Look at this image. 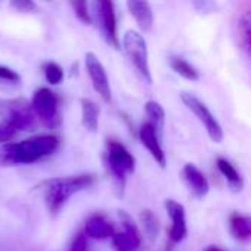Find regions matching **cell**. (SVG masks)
Here are the masks:
<instances>
[{"label":"cell","mask_w":251,"mask_h":251,"mask_svg":"<svg viewBox=\"0 0 251 251\" xmlns=\"http://www.w3.org/2000/svg\"><path fill=\"white\" fill-rule=\"evenodd\" d=\"M59 138L53 134H43L26 138L21 143H6L0 147V166L29 165L56 151Z\"/></svg>","instance_id":"cell-1"},{"label":"cell","mask_w":251,"mask_h":251,"mask_svg":"<svg viewBox=\"0 0 251 251\" xmlns=\"http://www.w3.org/2000/svg\"><path fill=\"white\" fill-rule=\"evenodd\" d=\"M94 175H76L68 178H54L41 184L44 200L51 215H57L66 201L76 193L90 188L94 184Z\"/></svg>","instance_id":"cell-2"},{"label":"cell","mask_w":251,"mask_h":251,"mask_svg":"<svg viewBox=\"0 0 251 251\" xmlns=\"http://www.w3.org/2000/svg\"><path fill=\"white\" fill-rule=\"evenodd\" d=\"M104 156H106V166H107L115 184L124 193L128 175L134 174V171H135L134 156L126 150L125 146H122L118 141H112V140H109L106 143V154Z\"/></svg>","instance_id":"cell-3"},{"label":"cell","mask_w":251,"mask_h":251,"mask_svg":"<svg viewBox=\"0 0 251 251\" xmlns=\"http://www.w3.org/2000/svg\"><path fill=\"white\" fill-rule=\"evenodd\" d=\"M124 50L131 65L135 68L137 74L141 76V79L146 84L151 85L153 78H151L150 65H149V51H147V44L143 35L132 29L126 31L124 35Z\"/></svg>","instance_id":"cell-4"},{"label":"cell","mask_w":251,"mask_h":251,"mask_svg":"<svg viewBox=\"0 0 251 251\" xmlns=\"http://www.w3.org/2000/svg\"><path fill=\"white\" fill-rule=\"evenodd\" d=\"M0 115L4 118V124L12 126L16 132L25 131L34 125V113L31 104L24 99L16 100H1Z\"/></svg>","instance_id":"cell-5"},{"label":"cell","mask_w":251,"mask_h":251,"mask_svg":"<svg viewBox=\"0 0 251 251\" xmlns=\"http://www.w3.org/2000/svg\"><path fill=\"white\" fill-rule=\"evenodd\" d=\"M181 99L184 101V104L199 118V121L204 125L209 137L212 141L215 143H222L224 140V129L219 124V121L213 116V113L209 110V107L194 94L191 93H181Z\"/></svg>","instance_id":"cell-6"},{"label":"cell","mask_w":251,"mask_h":251,"mask_svg":"<svg viewBox=\"0 0 251 251\" xmlns=\"http://www.w3.org/2000/svg\"><path fill=\"white\" fill-rule=\"evenodd\" d=\"M32 110L40 121L47 126H54L59 116V100L57 96L49 88H38L32 96Z\"/></svg>","instance_id":"cell-7"},{"label":"cell","mask_w":251,"mask_h":251,"mask_svg":"<svg viewBox=\"0 0 251 251\" xmlns=\"http://www.w3.org/2000/svg\"><path fill=\"white\" fill-rule=\"evenodd\" d=\"M96 6V13L97 19L100 22L101 34L106 40V43L113 47L119 49V37H118V25H116V15H115V6L109 0H101L94 4Z\"/></svg>","instance_id":"cell-8"},{"label":"cell","mask_w":251,"mask_h":251,"mask_svg":"<svg viewBox=\"0 0 251 251\" xmlns=\"http://www.w3.org/2000/svg\"><path fill=\"white\" fill-rule=\"evenodd\" d=\"M122 226H124V232H118L112 235V244L116 251H135L141 246V234L137 228V225L134 224L132 218L124 212L119 210L118 212Z\"/></svg>","instance_id":"cell-9"},{"label":"cell","mask_w":251,"mask_h":251,"mask_svg":"<svg viewBox=\"0 0 251 251\" xmlns=\"http://www.w3.org/2000/svg\"><path fill=\"white\" fill-rule=\"evenodd\" d=\"M85 68H87V72L90 75L94 90L100 94V97L104 101L109 103L112 100V90H110L106 69L101 65V62L99 60V57L91 51L85 54Z\"/></svg>","instance_id":"cell-10"},{"label":"cell","mask_w":251,"mask_h":251,"mask_svg":"<svg viewBox=\"0 0 251 251\" xmlns=\"http://www.w3.org/2000/svg\"><path fill=\"white\" fill-rule=\"evenodd\" d=\"M166 212L172 219V226L169 231V238L172 243H181L187 237V219H185V209L175 200L165 201Z\"/></svg>","instance_id":"cell-11"},{"label":"cell","mask_w":251,"mask_h":251,"mask_svg":"<svg viewBox=\"0 0 251 251\" xmlns=\"http://www.w3.org/2000/svg\"><path fill=\"white\" fill-rule=\"evenodd\" d=\"M140 140H141L143 146L150 151L153 159L157 162V165L160 168H165L166 166V154H165V151H163V149L160 146V140L157 138L153 126L149 122L141 125V128H140Z\"/></svg>","instance_id":"cell-12"},{"label":"cell","mask_w":251,"mask_h":251,"mask_svg":"<svg viewBox=\"0 0 251 251\" xmlns=\"http://www.w3.org/2000/svg\"><path fill=\"white\" fill-rule=\"evenodd\" d=\"M182 175H184V179L185 182L188 184V187L191 188V191L197 196V197H204L207 193H209V182H207V178L203 175V172L188 163L184 166V171H182Z\"/></svg>","instance_id":"cell-13"},{"label":"cell","mask_w":251,"mask_h":251,"mask_svg":"<svg viewBox=\"0 0 251 251\" xmlns=\"http://www.w3.org/2000/svg\"><path fill=\"white\" fill-rule=\"evenodd\" d=\"M131 15L134 16V19L137 21L138 26L144 31L149 32L153 26L154 22V16H153V10L150 3L147 1H138V0H131L126 3Z\"/></svg>","instance_id":"cell-14"},{"label":"cell","mask_w":251,"mask_h":251,"mask_svg":"<svg viewBox=\"0 0 251 251\" xmlns=\"http://www.w3.org/2000/svg\"><path fill=\"white\" fill-rule=\"evenodd\" d=\"M113 235V226L101 216H93L85 224V237L94 240H106Z\"/></svg>","instance_id":"cell-15"},{"label":"cell","mask_w":251,"mask_h":251,"mask_svg":"<svg viewBox=\"0 0 251 251\" xmlns=\"http://www.w3.org/2000/svg\"><path fill=\"white\" fill-rule=\"evenodd\" d=\"M216 166H218L219 172L225 176V179H226L229 188H231L232 191H235V193H240V191L243 190V187H244V182H243V178H241V175L238 174V171L234 168V165H232L231 162H228L226 159L219 157V159L216 160Z\"/></svg>","instance_id":"cell-16"},{"label":"cell","mask_w":251,"mask_h":251,"mask_svg":"<svg viewBox=\"0 0 251 251\" xmlns=\"http://www.w3.org/2000/svg\"><path fill=\"white\" fill-rule=\"evenodd\" d=\"M146 113L150 119V125L153 126L157 138L160 140L162 134H163V128H165V119H166V113H165V109L162 107L160 103L154 101V100H150L146 103Z\"/></svg>","instance_id":"cell-17"},{"label":"cell","mask_w":251,"mask_h":251,"mask_svg":"<svg viewBox=\"0 0 251 251\" xmlns=\"http://www.w3.org/2000/svg\"><path fill=\"white\" fill-rule=\"evenodd\" d=\"M81 110H82V125L90 132H96L99 128V106L90 100L82 99L81 100Z\"/></svg>","instance_id":"cell-18"},{"label":"cell","mask_w":251,"mask_h":251,"mask_svg":"<svg viewBox=\"0 0 251 251\" xmlns=\"http://www.w3.org/2000/svg\"><path fill=\"white\" fill-rule=\"evenodd\" d=\"M229 228H231V234L234 235V238L240 240V241H249L251 237V222L250 218L234 213L229 219Z\"/></svg>","instance_id":"cell-19"},{"label":"cell","mask_w":251,"mask_h":251,"mask_svg":"<svg viewBox=\"0 0 251 251\" xmlns=\"http://www.w3.org/2000/svg\"><path fill=\"white\" fill-rule=\"evenodd\" d=\"M171 66L178 75L184 76L188 81H197L200 78L199 71L182 57H171Z\"/></svg>","instance_id":"cell-20"},{"label":"cell","mask_w":251,"mask_h":251,"mask_svg":"<svg viewBox=\"0 0 251 251\" xmlns=\"http://www.w3.org/2000/svg\"><path fill=\"white\" fill-rule=\"evenodd\" d=\"M140 221L143 224L146 237L150 241H154L159 235V219H157V216L151 210L146 209L140 213Z\"/></svg>","instance_id":"cell-21"},{"label":"cell","mask_w":251,"mask_h":251,"mask_svg":"<svg viewBox=\"0 0 251 251\" xmlns=\"http://www.w3.org/2000/svg\"><path fill=\"white\" fill-rule=\"evenodd\" d=\"M250 13L244 12L238 19V37L243 49L249 54L250 51Z\"/></svg>","instance_id":"cell-22"},{"label":"cell","mask_w":251,"mask_h":251,"mask_svg":"<svg viewBox=\"0 0 251 251\" xmlns=\"http://www.w3.org/2000/svg\"><path fill=\"white\" fill-rule=\"evenodd\" d=\"M44 75H46L47 82L51 84V85H57V84H60L63 81V69L57 63H54V62L46 63Z\"/></svg>","instance_id":"cell-23"},{"label":"cell","mask_w":251,"mask_h":251,"mask_svg":"<svg viewBox=\"0 0 251 251\" xmlns=\"http://www.w3.org/2000/svg\"><path fill=\"white\" fill-rule=\"evenodd\" d=\"M72 9L75 10V15L87 25L91 24V16L88 12V3L87 1H71Z\"/></svg>","instance_id":"cell-24"},{"label":"cell","mask_w":251,"mask_h":251,"mask_svg":"<svg viewBox=\"0 0 251 251\" xmlns=\"http://www.w3.org/2000/svg\"><path fill=\"white\" fill-rule=\"evenodd\" d=\"M0 79H3L6 82H12V84L21 82V76L7 66H0Z\"/></svg>","instance_id":"cell-25"},{"label":"cell","mask_w":251,"mask_h":251,"mask_svg":"<svg viewBox=\"0 0 251 251\" xmlns=\"http://www.w3.org/2000/svg\"><path fill=\"white\" fill-rule=\"evenodd\" d=\"M10 6L19 12H32L37 7V4L31 0H13L10 1Z\"/></svg>","instance_id":"cell-26"},{"label":"cell","mask_w":251,"mask_h":251,"mask_svg":"<svg viewBox=\"0 0 251 251\" xmlns=\"http://www.w3.org/2000/svg\"><path fill=\"white\" fill-rule=\"evenodd\" d=\"M16 135V131L4 122H0V144H6Z\"/></svg>","instance_id":"cell-27"},{"label":"cell","mask_w":251,"mask_h":251,"mask_svg":"<svg viewBox=\"0 0 251 251\" xmlns=\"http://www.w3.org/2000/svg\"><path fill=\"white\" fill-rule=\"evenodd\" d=\"M87 247H88V243H87L85 234H78V235L74 238L69 251H87Z\"/></svg>","instance_id":"cell-28"},{"label":"cell","mask_w":251,"mask_h":251,"mask_svg":"<svg viewBox=\"0 0 251 251\" xmlns=\"http://www.w3.org/2000/svg\"><path fill=\"white\" fill-rule=\"evenodd\" d=\"M204 251H224L222 249H219V247H215V246H209L207 249Z\"/></svg>","instance_id":"cell-29"}]
</instances>
